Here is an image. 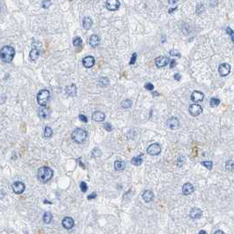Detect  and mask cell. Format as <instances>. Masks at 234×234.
Here are the masks:
<instances>
[{
	"label": "cell",
	"mask_w": 234,
	"mask_h": 234,
	"mask_svg": "<svg viewBox=\"0 0 234 234\" xmlns=\"http://www.w3.org/2000/svg\"><path fill=\"white\" fill-rule=\"evenodd\" d=\"M15 55V51L12 46L6 45L0 50V59L4 63H11Z\"/></svg>",
	"instance_id": "6da1fadb"
},
{
	"label": "cell",
	"mask_w": 234,
	"mask_h": 234,
	"mask_svg": "<svg viewBox=\"0 0 234 234\" xmlns=\"http://www.w3.org/2000/svg\"><path fill=\"white\" fill-rule=\"evenodd\" d=\"M37 177L41 182L46 183L53 177V171H52V169H51L50 167H47V166L41 167L38 170Z\"/></svg>",
	"instance_id": "7a4b0ae2"
},
{
	"label": "cell",
	"mask_w": 234,
	"mask_h": 234,
	"mask_svg": "<svg viewBox=\"0 0 234 234\" xmlns=\"http://www.w3.org/2000/svg\"><path fill=\"white\" fill-rule=\"evenodd\" d=\"M87 136H88V133L84 129H81V128H77L72 133V139L76 143H79V144L83 143L86 141Z\"/></svg>",
	"instance_id": "3957f363"
},
{
	"label": "cell",
	"mask_w": 234,
	"mask_h": 234,
	"mask_svg": "<svg viewBox=\"0 0 234 234\" xmlns=\"http://www.w3.org/2000/svg\"><path fill=\"white\" fill-rule=\"evenodd\" d=\"M50 96H51V93L49 90H47V89L40 90L37 94V96H36V100H37L38 104L42 107L46 106L48 104V101L50 99Z\"/></svg>",
	"instance_id": "277c9868"
},
{
	"label": "cell",
	"mask_w": 234,
	"mask_h": 234,
	"mask_svg": "<svg viewBox=\"0 0 234 234\" xmlns=\"http://www.w3.org/2000/svg\"><path fill=\"white\" fill-rule=\"evenodd\" d=\"M161 146L158 143H153L149 145L147 149V152L150 156H156L161 153Z\"/></svg>",
	"instance_id": "5b68a950"
},
{
	"label": "cell",
	"mask_w": 234,
	"mask_h": 234,
	"mask_svg": "<svg viewBox=\"0 0 234 234\" xmlns=\"http://www.w3.org/2000/svg\"><path fill=\"white\" fill-rule=\"evenodd\" d=\"M202 112V108L201 105L197 104H191L189 106V113L193 116V117H197L199 116L201 113Z\"/></svg>",
	"instance_id": "8992f818"
},
{
	"label": "cell",
	"mask_w": 234,
	"mask_h": 234,
	"mask_svg": "<svg viewBox=\"0 0 234 234\" xmlns=\"http://www.w3.org/2000/svg\"><path fill=\"white\" fill-rule=\"evenodd\" d=\"M230 72H231V65L227 63L221 64L218 67V72L223 77L227 76L230 73Z\"/></svg>",
	"instance_id": "52a82bcc"
},
{
	"label": "cell",
	"mask_w": 234,
	"mask_h": 234,
	"mask_svg": "<svg viewBox=\"0 0 234 234\" xmlns=\"http://www.w3.org/2000/svg\"><path fill=\"white\" fill-rule=\"evenodd\" d=\"M12 190L15 193L17 194H20L22 193L24 191H25V185L24 183L20 182V181H17V182H14L12 184Z\"/></svg>",
	"instance_id": "ba28073f"
},
{
	"label": "cell",
	"mask_w": 234,
	"mask_h": 234,
	"mask_svg": "<svg viewBox=\"0 0 234 234\" xmlns=\"http://www.w3.org/2000/svg\"><path fill=\"white\" fill-rule=\"evenodd\" d=\"M105 5L109 11H117L120 6V3L118 0H107Z\"/></svg>",
	"instance_id": "9c48e42d"
},
{
	"label": "cell",
	"mask_w": 234,
	"mask_h": 234,
	"mask_svg": "<svg viewBox=\"0 0 234 234\" xmlns=\"http://www.w3.org/2000/svg\"><path fill=\"white\" fill-rule=\"evenodd\" d=\"M166 124H167V126H168L170 129H172V130H176V129L179 126V120H178L176 117H170V118L167 120Z\"/></svg>",
	"instance_id": "30bf717a"
},
{
	"label": "cell",
	"mask_w": 234,
	"mask_h": 234,
	"mask_svg": "<svg viewBox=\"0 0 234 234\" xmlns=\"http://www.w3.org/2000/svg\"><path fill=\"white\" fill-rule=\"evenodd\" d=\"M204 98V95L202 92L195 90L192 93L191 95V100L194 103H198V102H201Z\"/></svg>",
	"instance_id": "8fae6325"
},
{
	"label": "cell",
	"mask_w": 234,
	"mask_h": 234,
	"mask_svg": "<svg viewBox=\"0 0 234 234\" xmlns=\"http://www.w3.org/2000/svg\"><path fill=\"white\" fill-rule=\"evenodd\" d=\"M168 64H169V59H168L167 57L161 56V57H158V58L156 59V65L158 68L164 67V66H166Z\"/></svg>",
	"instance_id": "7c38bea8"
},
{
	"label": "cell",
	"mask_w": 234,
	"mask_h": 234,
	"mask_svg": "<svg viewBox=\"0 0 234 234\" xmlns=\"http://www.w3.org/2000/svg\"><path fill=\"white\" fill-rule=\"evenodd\" d=\"M62 225L64 228H65L66 230H70L74 226V221L72 217H66L63 219L62 221Z\"/></svg>",
	"instance_id": "4fadbf2b"
},
{
	"label": "cell",
	"mask_w": 234,
	"mask_h": 234,
	"mask_svg": "<svg viewBox=\"0 0 234 234\" xmlns=\"http://www.w3.org/2000/svg\"><path fill=\"white\" fill-rule=\"evenodd\" d=\"M82 63H83V65L86 68H91V67L94 66L96 61H95V58L94 57L88 56V57H85L84 59H82Z\"/></svg>",
	"instance_id": "5bb4252c"
},
{
	"label": "cell",
	"mask_w": 234,
	"mask_h": 234,
	"mask_svg": "<svg viewBox=\"0 0 234 234\" xmlns=\"http://www.w3.org/2000/svg\"><path fill=\"white\" fill-rule=\"evenodd\" d=\"M65 92H66L68 96H71V97L76 96V95H77V87H76V85L75 84H71V85L67 86L66 88H65Z\"/></svg>",
	"instance_id": "9a60e30c"
},
{
	"label": "cell",
	"mask_w": 234,
	"mask_h": 234,
	"mask_svg": "<svg viewBox=\"0 0 234 234\" xmlns=\"http://www.w3.org/2000/svg\"><path fill=\"white\" fill-rule=\"evenodd\" d=\"M194 191V188H193V185L191 184V183H185L183 187H182V193L184 195H189L191 194L192 193H193Z\"/></svg>",
	"instance_id": "2e32d148"
},
{
	"label": "cell",
	"mask_w": 234,
	"mask_h": 234,
	"mask_svg": "<svg viewBox=\"0 0 234 234\" xmlns=\"http://www.w3.org/2000/svg\"><path fill=\"white\" fill-rule=\"evenodd\" d=\"M142 198H143L145 202H150L154 199V193L150 190H146L142 193Z\"/></svg>",
	"instance_id": "e0dca14e"
},
{
	"label": "cell",
	"mask_w": 234,
	"mask_h": 234,
	"mask_svg": "<svg viewBox=\"0 0 234 234\" xmlns=\"http://www.w3.org/2000/svg\"><path fill=\"white\" fill-rule=\"evenodd\" d=\"M201 215H202V211L198 208H193L190 211V217L192 219H198L201 217Z\"/></svg>",
	"instance_id": "ac0fdd59"
},
{
	"label": "cell",
	"mask_w": 234,
	"mask_h": 234,
	"mask_svg": "<svg viewBox=\"0 0 234 234\" xmlns=\"http://www.w3.org/2000/svg\"><path fill=\"white\" fill-rule=\"evenodd\" d=\"M92 118L96 122H103L105 119V114L102 112H95L92 115Z\"/></svg>",
	"instance_id": "d6986e66"
},
{
	"label": "cell",
	"mask_w": 234,
	"mask_h": 234,
	"mask_svg": "<svg viewBox=\"0 0 234 234\" xmlns=\"http://www.w3.org/2000/svg\"><path fill=\"white\" fill-rule=\"evenodd\" d=\"M89 43L91 45V47L96 48V46L99 45L100 43V38L97 35H92L89 38Z\"/></svg>",
	"instance_id": "ffe728a7"
},
{
	"label": "cell",
	"mask_w": 234,
	"mask_h": 234,
	"mask_svg": "<svg viewBox=\"0 0 234 234\" xmlns=\"http://www.w3.org/2000/svg\"><path fill=\"white\" fill-rule=\"evenodd\" d=\"M82 25H83V28L86 30L90 29L91 27H92V25H93V21H92L91 18H89V17H84L83 18V21H82Z\"/></svg>",
	"instance_id": "44dd1931"
},
{
	"label": "cell",
	"mask_w": 234,
	"mask_h": 234,
	"mask_svg": "<svg viewBox=\"0 0 234 234\" xmlns=\"http://www.w3.org/2000/svg\"><path fill=\"white\" fill-rule=\"evenodd\" d=\"M39 56H40V51L37 48H35V47L33 48L31 50L30 53H29V58H30V59L32 61H35L36 59L39 58Z\"/></svg>",
	"instance_id": "7402d4cb"
},
{
	"label": "cell",
	"mask_w": 234,
	"mask_h": 234,
	"mask_svg": "<svg viewBox=\"0 0 234 234\" xmlns=\"http://www.w3.org/2000/svg\"><path fill=\"white\" fill-rule=\"evenodd\" d=\"M49 113H50L49 110H48V108H46V106H43V107L41 106V108L38 110V115L42 118H46L49 116Z\"/></svg>",
	"instance_id": "603a6c76"
},
{
	"label": "cell",
	"mask_w": 234,
	"mask_h": 234,
	"mask_svg": "<svg viewBox=\"0 0 234 234\" xmlns=\"http://www.w3.org/2000/svg\"><path fill=\"white\" fill-rule=\"evenodd\" d=\"M114 168H115V170L116 171H123V170H125V162H123V161H120V160H117V161H115V163H114Z\"/></svg>",
	"instance_id": "cb8c5ba5"
},
{
	"label": "cell",
	"mask_w": 234,
	"mask_h": 234,
	"mask_svg": "<svg viewBox=\"0 0 234 234\" xmlns=\"http://www.w3.org/2000/svg\"><path fill=\"white\" fill-rule=\"evenodd\" d=\"M72 43H73V46H74L75 48H79L80 50L82 48L83 43H82V40H81V38H80V36H76V37H74Z\"/></svg>",
	"instance_id": "d4e9b609"
},
{
	"label": "cell",
	"mask_w": 234,
	"mask_h": 234,
	"mask_svg": "<svg viewBox=\"0 0 234 234\" xmlns=\"http://www.w3.org/2000/svg\"><path fill=\"white\" fill-rule=\"evenodd\" d=\"M142 162H143V158H142L141 156H135V157H133V158L131 160V163H132L133 165H136V166L141 165V164H142Z\"/></svg>",
	"instance_id": "484cf974"
},
{
	"label": "cell",
	"mask_w": 234,
	"mask_h": 234,
	"mask_svg": "<svg viewBox=\"0 0 234 234\" xmlns=\"http://www.w3.org/2000/svg\"><path fill=\"white\" fill-rule=\"evenodd\" d=\"M43 220L45 224H51L52 221V215L50 212H46L44 213L43 217Z\"/></svg>",
	"instance_id": "4316f807"
},
{
	"label": "cell",
	"mask_w": 234,
	"mask_h": 234,
	"mask_svg": "<svg viewBox=\"0 0 234 234\" xmlns=\"http://www.w3.org/2000/svg\"><path fill=\"white\" fill-rule=\"evenodd\" d=\"M53 134V131L51 127L49 126H46L45 129H44V133H43V135L45 138H51Z\"/></svg>",
	"instance_id": "83f0119b"
},
{
	"label": "cell",
	"mask_w": 234,
	"mask_h": 234,
	"mask_svg": "<svg viewBox=\"0 0 234 234\" xmlns=\"http://www.w3.org/2000/svg\"><path fill=\"white\" fill-rule=\"evenodd\" d=\"M132 100H130V99H125V100H124L122 103H121V106H122V108H124V109H128V108H130L131 106H132Z\"/></svg>",
	"instance_id": "f1b7e54d"
},
{
	"label": "cell",
	"mask_w": 234,
	"mask_h": 234,
	"mask_svg": "<svg viewBox=\"0 0 234 234\" xmlns=\"http://www.w3.org/2000/svg\"><path fill=\"white\" fill-rule=\"evenodd\" d=\"M101 155H102V152H101V150H100L99 149H97V148H95V149L92 150V152H91V156H92V157H94V158L99 157Z\"/></svg>",
	"instance_id": "f546056e"
},
{
	"label": "cell",
	"mask_w": 234,
	"mask_h": 234,
	"mask_svg": "<svg viewBox=\"0 0 234 234\" xmlns=\"http://www.w3.org/2000/svg\"><path fill=\"white\" fill-rule=\"evenodd\" d=\"M220 104V100L217 97H213L210 99V106L211 107H217Z\"/></svg>",
	"instance_id": "4dcf8cb0"
},
{
	"label": "cell",
	"mask_w": 234,
	"mask_h": 234,
	"mask_svg": "<svg viewBox=\"0 0 234 234\" xmlns=\"http://www.w3.org/2000/svg\"><path fill=\"white\" fill-rule=\"evenodd\" d=\"M99 84L102 86V87H105V86H108L109 85V79H107L106 77H102L100 80H99Z\"/></svg>",
	"instance_id": "1f68e13d"
},
{
	"label": "cell",
	"mask_w": 234,
	"mask_h": 234,
	"mask_svg": "<svg viewBox=\"0 0 234 234\" xmlns=\"http://www.w3.org/2000/svg\"><path fill=\"white\" fill-rule=\"evenodd\" d=\"M201 164L209 170H212V168H213V162L212 161H203V162H201Z\"/></svg>",
	"instance_id": "d6a6232c"
},
{
	"label": "cell",
	"mask_w": 234,
	"mask_h": 234,
	"mask_svg": "<svg viewBox=\"0 0 234 234\" xmlns=\"http://www.w3.org/2000/svg\"><path fill=\"white\" fill-rule=\"evenodd\" d=\"M51 0H43V2H42V6H43V8H44V9H48L51 5Z\"/></svg>",
	"instance_id": "836d02e7"
},
{
	"label": "cell",
	"mask_w": 234,
	"mask_h": 234,
	"mask_svg": "<svg viewBox=\"0 0 234 234\" xmlns=\"http://www.w3.org/2000/svg\"><path fill=\"white\" fill-rule=\"evenodd\" d=\"M204 11V6L202 4H198L197 6H196V12L198 14H201Z\"/></svg>",
	"instance_id": "e575fe53"
},
{
	"label": "cell",
	"mask_w": 234,
	"mask_h": 234,
	"mask_svg": "<svg viewBox=\"0 0 234 234\" xmlns=\"http://www.w3.org/2000/svg\"><path fill=\"white\" fill-rule=\"evenodd\" d=\"M226 32H227V34L231 36V38H232V41L234 43V31L230 28V27H227L226 28Z\"/></svg>",
	"instance_id": "d590c367"
},
{
	"label": "cell",
	"mask_w": 234,
	"mask_h": 234,
	"mask_svg": "<svg viewBox=\"0 0 234 234\" xmlns=\"http://www.w3.org/2000/svg\"><path fill=\"white\" fill-rule=\"evenodd\" d=\"M170 55L171 56H173V57H180V52L178 51H177V50H172V51H170Z\"/></svg>",
	"instance_id": "8d00e7d4"
},
{
	"label": "cell",
	"mask_w": 234,
	"mask_h": 234,
	"mask_svg": "<svg viewBox=\"0 0 234 234\" xmlns=\"http://www.w3.org/2000/svg\"><path fill=\"white\" fill-rule=\"evenodd\" d=\"M144 88H145L147 90H149V91H153V89H154V85H153L152 83H149V82H148V83H146V84H145Z\"/></svg>",
	"instance_id": "74e56055"
},
{
	"label": "cell",
	"mask_w": 234,
	"mask_h": 234,
	"mask_svg": "<svg viewBox=\"0 0 234 234\" xmlns=\"http://www.w3.org/2000/svg\"><path fill=\"white\" fill-rule=\"evenodd\" d=\"M185 157L184 156H179L178 158H177V165L178 166H182L184 164H185Z\"/></svg>",
	"instance_id": "f35d334b"
},
{
	"label": "cell",
	"mask_w": 234,
	"mask_h": 234,
	"mask_svg": "<svg viewBox=\"0 0 234 234\" xmlns=\"http://www.w3.org/2000/svg\"><path fill=\"white\" fill-rule=\"evenodd\" d=\"M80 186V190H81V192L86 193V192L88 191V185H87V184H86L85 182H81Z\"/></svg>",
	"instance_id": "ab89813d"
},
{
	"label": "cell",
	"mask_w": 234,
	"mask_h": 234,
	"mask_svg": "<svg viewBox=\"0 0 234 234\" xmlns=\"http://www.w3.org/2000/svg\"><path fill=\"white\" fill-rule=\"evenodd\" d=\"M136 59H137V54H136V53H133V54L132 55V58L130 59L129 64H133L136 62Z\"/></svg>",
	"instance_id": "60d3db41"
},
{
	"label": "cell",
	"mask_w": 234,
	"mask_h": 234,
	"mask_svg": "<svg viewBox=\"0 0 234 234\" xmlns=\"http://www.w3.org/2000/svg\"><path fill=\"white\" fill-rule=\"evenodd\" d=\"M104 126V129H105L106 131H108V132L112 131V125L110 123H105Z\"/></svg>",
	"instance_id": "b9f144b4"
},
{
	"label": "cell",
	"mask_w": 234,
	"mask_h": 234,
	"mask_svg": "<svg viewBox=\"0 0 234 234\" xmlns=\"http://www.w3.org/2000/svg\"><path fill=\"white\" fill-rule=\"evenodd\" d=\"M79 118H80V121H82L84 123H87L88 122V117H86L85 115H83V114H80L79 115Z\"/></svg>",
	"instance_id": "7bdbcfd3"
},
{
	"label": "cell",
	"mask_w": 234,
	"mask_h": 234,
	"mask_svg": "<svg viewBox=\"0 0 234 234\" xmlns=\"http://www.w3.org/2000/svg\"><path fill=\"white\" fill-rule=\"evenodd\" d=\"M231 166H233V164L232 163V161H228V162H226V169H227V170H230V171H232V168H231Z\"/></svg>",
	"instance_id": "ee69618b"
},
{
	"label": "cell",
	"mask_w": 234,
	"mask_h": 234,
	"mask_svg": "<svg viewBox=\"0 0 234 234\" xmlns=\"http://www.w3.org/2000/svg\"><path fill=\"white\" fill-rule=\"evenodd\" d=\"M95 198H96V193H92L88 196V200H93Z\"/></svg>",
	"instance_id": "f6af8a7d"
},
{
	"label": "cell",
	"mask_w": 234,
	"mask_h": 234,
	"mask_svg": "<svg viewBox=\"0 0 234 234\" xmlns=\"http://www.w3.org/2000/svg\"><path fill=\"white\" fill-rule=\"evenodd\" d=\"M217 0H210V2H209V4H210V6H217Z\"/></svg>",
	"instance_id": "bcb514c9"
},
{
	"label": "cell",
	"mask_w": 234,
	"mask_h": 234,
	"mask_svg": "<svg viewBox=\"0 0 234 234\" xmlns=\"http://www.w3.org/2000/svg\"><path fill=\"white\" fill-rule=\"evenodd\" d=\"M176 64H177V63H176V60L175 59H172V61H171V64H170V66H171V68H174L176 66Z\"/></svg>",
	"instance_id": "7dc6e473"
},
{
	"label": "cell",
	"mask_w": 234,
	"mask_h": 234,
	"mask_svg": "<svg viewBox=\"0 0 234 234\" xmlns=\"http://www.w3.org/2000/svg\"><path fill=\"white\" fill-rule=\"evenodd\" d=\"M174 79H175L176 80H180V79H181V75H180L179 73H175V74H174Z\"/></svg>",
	"instance_id": "c3c4849f"
},
{
	"label": "cell",
	"mask_w": 234,
	"mask_h": 234,
	"mask_svg": "<svg viewBox=\"0 0 234 234\" xmlns=\"http://www.w3.org/2000/svg\"><path fill=\"white\" fill-rule=\"evenodd\" d=\"M177 1H178V0H168V2H169L170 4H176Z\"/></svg>",
	"instance_id": "681fc988"
},
{
	"label": "cell",
	"mask_w": 234,
	"mask_h": 234,
	"mask_svg": "<svg viewBox=\"0 0 234 234\" xmlns=\"http://www.w3.org/2000/svg\"><path fill=\"white\" fill-rule=\"evenodd\" d=\"M214 234H225V233L223 231H221V230H217V232H215Z\"/></svg>",
	"instance_id": "f907efd6"
},
{
	"label": "cell",
	"mask_w": 234,
	"mask_h": 234,
	"mask_svg": "<svg viewBox=\"0 0 234 234\" xmlns=\"http://www.w3.org/2000/svg\"><path fill=\"white\" fill-rule=\"evenodd\" d=\"M177 7H175V8H172V9H170V10H169V13H172L174 11H176V10H177Z\"/></svg>",
	"instance_id": "816d5d0a"
},
{
	"label": "cell",
	"mask_w": 234,
	"mask_h": 234,
	"mask_svg": "<svg viewBox=\"0 0 234 234\" xmlns=\"http://www.w3.org/2000/svg\"><path fill=\"white\" fill-rule=\"evenodd\" d=\"M199 234H207V232L204 231V230H201V231L199 232Z\"/></svg>",
	"instance_id": "f5cc1de1"
}]
</instances>
